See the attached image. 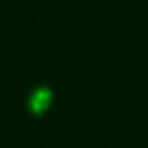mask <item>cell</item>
Here are the masks:
<instances>
[{"label":"cell","mask_w":148,"mask_h":148,"mask_svg":"<svg viewBox=\"0 0 148 148\" xmlns=\"http://www.w3.org/2000/svg\"><path fill=\"white\" fill-rule=\"evenodd\" d=\"M51 91L49 89H45V87H41V89H37L33 95H31V99H29V108H31V112L33 114H43L49 106H51Z\"/></svg>","instance_id":"obj_1"}]
</instances>
